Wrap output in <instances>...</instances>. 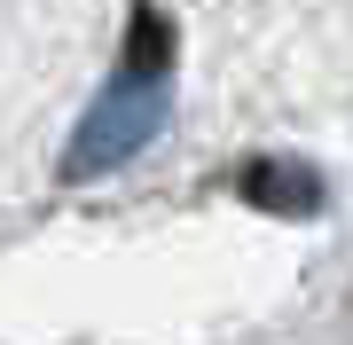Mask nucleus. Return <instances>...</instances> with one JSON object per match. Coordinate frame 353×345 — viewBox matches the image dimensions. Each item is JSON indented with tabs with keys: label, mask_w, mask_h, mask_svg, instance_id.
<instances>
[{
	"label": "nucleus",
	"mask_w": 353,
	"mask_h": 345,
	"mask_svg": "<svg viewBox=\"0 0 353 345\" xmlns=\"http://www.w3.org/2000/svg\"><path fill=\"white\" fill-rule=\"evenodd\" d=\"M165 118H173V16L150 8V0H134L126 63L102 79V94L79 110V126L63 141V180H102L118 165H134L165 134Z\"/></svg>",
	"instance_id": "f257e3e1"
},
{
	"label": "nucleus",
	"mask_w": 353,
	"mask_h": 345,
	"mask_svg": "<svg viewBox=\"0 0 353 345\" xmlns=\"http://www.w3.org/2000/svg\"><path fill=\"white\" fill-rule=\"evenodd\" d=\"M243 196H252V205H275V212H314L322 205V180L306 165H252L243 173Z\"/></svg>",
	"instance_id": "f03ea898"
}]
</instances>
